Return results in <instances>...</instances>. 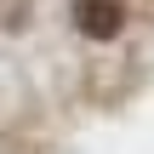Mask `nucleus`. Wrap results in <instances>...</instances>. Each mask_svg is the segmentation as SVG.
<instances>
[{"instance_id":"1","label":"nucleus","mask_w":154,"mask_h":154,"mask_svg":"<svg viewBox=\"0 0 154 154\" xmlns=\"http://www.w3.org/2000/svg\"><path fill=\"white\" fill-rule=\"evenodd\" d=\"M149 57L154 0H0V131L114 97Z\"/></svg>"}]
</instances>
